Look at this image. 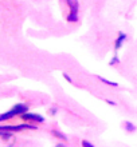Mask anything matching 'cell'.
I'll use <instances>...</instances> for the list:
<instances>
[{
	"mask_svg": "<svg viewBox=\"0 0 137 147\" xmlns=\"http://www.w3.org/2000/svg\"><path fill=\"white\" fill-rule=\"evenodd\" d=\"M24 128H35L30 124H19V126H0V131H22Z\"/></svg>",
	"mask_w": 137,
	"mask_h": 147,
	"instance_id": "obj_3",
	"label": "cell"
},
{
	"mask_svg": "<svg viewBox=\"0 0 137 147\" xmlns=\"http://www.w3.org/2000/svg\"><path fill=\"white\" fill-rule=\"evenodd\" d=\"M23 119H27V120H35V122H43V116L38 115V114H27V112H24L23 115Z\"/></svg>",
	"mask_w": 137,
	"mask_h": 147,
	"instance_id": "obj_4",
	"label": "cell"
},
{
	"mask_svg": "<svg viewBox=\"0 0 137 147\" xmlns=\"http://www.w3.org/2000/svg\"><path fill=\"white\" fill-rule=\"evenodd\" d=\"M125 126H126V130H129V131H134V130H136V127H134V126L130 123V122H126Z\"/></svg>",
	"mask_w": 137,
	"mask_h": 147,
	"instance_id": "obj_7",
	"label": "cell"
},
{
	"mask_svg": "<svg viewBox=\"0 0 137 147\" xmlns=\"http://www.w3.org/2000/svg\"><path fill=\"white\" fill-rule=\"evenodd\" d=\"M82 146H87V147H93V144L90 142H86V140H83L82 142Z\"/></svg>",
	"mask_w": 137,
	"mask_h": 147,
	"instance_id": "obj_10",
	"label": "cell"
},
{
	"mask_svg": "<svg viewBox=\"0 0 137 147\" xmlns=\"http://www.w3.org/2000/svg\"><path fill=\"white\" fill-rule=\"evenodd\" d=\"M66 1L71 9V13L69 15L67 20L69 22H75L77 20V13H78V0H66Z\"/></svg>",
	"mask_w": 137,
	"mask_h": 147,
	"instance_id": "obj_2",
	"label": "cell"
},
{
	"mask_svg": "<svg viewBox=\"0 0 137 147\" xmlns=\"http://www.w3.org/2000/svg\"><path fill=\"white\" fill-rule=\"evenodd\" d=\"M116 63H118V58H113V59H112V62H110V66H114Z\"/></svg>",
	"mask_w": 137,
	"mask_h": 147,
	"instance_id": "obj_9",
	"label": "cell"
},
{
	"mask_svg": "<svg viewBox=\"0 0 137 147\" xmlns=\"http://www.w3.org/2000/svg\"><path fill=\"white\" fill-rule=\"evenodd\" d=\"M54 134H55V135H58V138H61V139H66V136H65V135H62L61 132H58V131H54Z\"/></svg>",
	"mask_w": 137,
	"mask_h": 147,
	"instance_id": "obj_8",
	"label": "cell"
},
{
	"mask_svg": "<svg viewBox=\"0 0 137 147\" xmlns=\"http://www.w3.org/2000/svg\"><path fill=\"white\" fill-rule=\"evenodd\" d=\"M27 106L26 105H22V103H19V105H15L14 107H12L10 111L4 112V114H1L0 115V122H3V120H7V119H11V118H14V116L16 115H23L24 112H27Z\"/></svg>",
	"mask_w": 137,
	"mask_h": 147,
	"instance_id": "obj_1",
	"label": "cell"
},
{
	"mask_svg": "<svg viewBox=\"0 0 137 147\" xmlns=\"http://www.w3.org/2000/svg\"><path fill=\"white\" fill-rule=\"evenodd\" d=\"M126 39V35L124 34V32H120V36H118V39L116 40V48H120V47L122 46V43H124V40Z\"/></svg>",
	"mask_w": 137,
	"mask_h": 147,
	"instance_id": "obj_5",
	"label": "cell"
},
{
	"mask_svg": "<svg viewBox=\"0 0 137 147\" xmlns=\"http://www.w3.org/2000/svg\"><path fill=\"white\" fill-rule=\"evenodd\" d=\"M98 79L101 82H104L105 84H109V86H113V87H117V83H114V82H110V80H106L105 78H102V76H98Z\"/></svg>",
	"mask_w": 137,
	"mask_h": 147,
	"instance_id": "obj_6",
	"label": "cell"
}]
</instances>
